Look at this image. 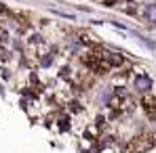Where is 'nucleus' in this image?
Returning <instances> with one entry per match:
<instances>
[{"label": "nucleus", "instance_id": "f257e3e1", "mask_svg": "<svg viewBox=\"0 0 156 153\" xmlns=\"http://www.w3.org/2000/svg\"><path fill=\"white\" fill-rule=\"evenodd\" d=\"M152 88H154V80L148 76V74H135V76H133V90H135V92L148 95Z\"/></svg>", "mask_w": 156, "mask_h": 153}, {"label": "nucleus", "instance_id": "f03ea898", "mask_svg": "<svg viewBox=\"0 0 156 153\" xmlns=\"http://www.w3.org/2000/svg\"><path fill=\"white\" fill-rule=\"evenodd\" d=\"M141 17H144L146 23H150V25L156 27V2H148V4L141 8Z\"/></svg>", "mask_w": 156, "mask_h": 153}, {"label": "nucleus", "instance_id": "7ed1b4c3", "mask_svg": "<svg viewBox=\"0 0 156 153\" xmlns=\"http://www.w3.org/2000/svg\"><path fill=\"white\" fill-rule=\"evenodd\" d=\"M133 36H135L137 40H141V44H144V46H148L150 51H156V42H154V40H150V38L141 36V34H133Z\"/></svg>", "mask_w": 156, "mask_h": 153}, {"label": "nucleus", "instance_id": "20e7f679", "mask_svg": "<svg viewBox=\"0 0 156 153\" xmlns=\"http://www.w3.org/2000/svg\"><path fill=\"white\" fill-rule=\"evenodd\" d=\"M42 59H44V61H40V63H42V67H49V65H51V59H53V57H42Z\"/></svg>", "mask_w": 156, "mask_h": 153}, {"label": "nucleus", "instance_id": "39448f33", "mask_svg": "<svg viewBox=\"0 0 156 153\" xmlns=\"http://www.w3.org/2000/svg\"><path fill=\"white\" fill-rule=\"evenodd\" d=\"M0 8H2V6H0Z\"/></svg>", "mask_w": 156, "mask_h": 153}]
</instances>
